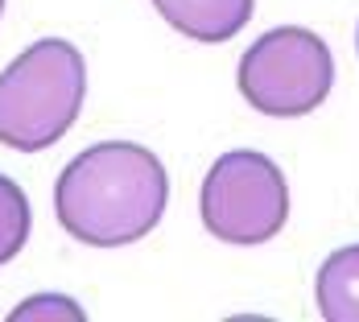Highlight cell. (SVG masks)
<instances>
[{
	"label": "cell",
	"instance_id": "6da1fadb",
	"mask_svg": "<svg viewBox=\"0 0 359 322\" xmlns=\"http://www.w3.org/2000/svg\"><path fill=\"white\" fill-rule=\"evenodd\" d=\"M170 203L161 157L133 141H100L58 174L54 215L87 248H124L144 240Z\"/></svg>",
	"mask_w": 359,
	"mask_h": 322
},
{
	"label": "cell",
	"instance_id": "7a4b0ae2",
	"mask_svg": "<svg viewBox=\"0 0 359 322\" xmlns=\"http://www.w3.org/2000/svg\"><path fill=\"white\" fill-rule=\"evenodd\" d=\"M87 100V62L79 46L41 37L0 71V145L41 153L67 137Z\"/></svg>",
	"mask_w": 359,
	"mask_h": 322
},
{
	"label": "cell",
	"instance_id": "3957f363",
	"mask_svg": "<svg viewBox=\"0 0 359 322\" xmlns=\"http://www.w3.org/2000/svg\"><path fill=\"white\" fill-rule=\"evenodd\" d=\"M203 227L223 244H264L289 219V182L281 166L256 149L223 153L203 178Z\"/></svg>",
	"mask_w": 359,
	"mask_h": 322
},
{
	"label": "cell",
	"instance_id": "277c9868",
	"mask_svg": "<svg viewBox=\"0 0 359 322\" xmlns=\"http://www.w3.org/2000/svg\"><path fill=\"white\" fill-rule=\"evenodd\" d=\"M240 95L264 116H306L326 104L334 87V58L310 29L281 25L260 34L240 58Z\"/></svg>",
	"mask_w": 359,
	"mask_h": 322
},
{
	"label": "cell",
	"instance_id": "5b68a950",
	"mask_svg": "<svg viewBox=\"0 0 359 322\" xmlns=\"http://www.w3.org/2000/svg\"><path fill=\"white\" fill-rule=\"evenodd\" d=\"M153 4L165 17V25L203 46L231 41L252 21L256 8V0H153Z\"/></svg>",
	"mask_w": 359,
	"mask_h": 322
},
{
	"label": "cell",
	"instance_id": "8992f818",
	"mask_svg": "<svg viewBox=\"0 0 359 322\" xmlns=\"http://www.w3.org/2000/svg\"><path fill=\"white\" fill-rule=\"evenodd\" d=\"M314 297L326 322H359V244L326 256L314 281Z\"/></svg>",
	"mask_w": 359,
	"mask_h": 322
},
{
	"label": "cell",
	"instance_id": "52a82bcc",
	"mask_svg": "<svg viewBox=\"0 0 359 322\" xmlns=\"http://www.w3.org/2000/svg\"><path fill=\"white\" fill-rule=\"evenodd\" d=\"M34 215H29V199L8 174H0V264H8L13 256H21L25 240H29Z\"/></svg>",
	"mask_w": 359,
	"mask_h": 322
},
{
	"label": "cell",
	"instance_id": "ba28073f",
	"mask_svg": "<svg viewBox=\"0 0 359 322\" xmlns=\"http://www.w3.org/2000/svg\"><path fill=\"white\" fill-rule=\"evenodd\" d=\"M25 318H71V322H83V310L74 306L71 297L41 293V297L21 302V310H13V322H25Z\"/></svg>",
	"mask_w": 359,
	"mask_h": 322
},
{
	"label": "cell",
	"instance_id": "9c48e42d",
	"mask_svg": "<svg viewBox=\"0 0 359 322\" xmlns=\"http://www.w3.org/2000/svg\"><path fill=\"white\" fill-rule=\"evenodd\" d=\"M355 50H359V29H355Z\"/></svg>",
	"mask_w": 359,
	"mask_h": 322
},
{
	"label": "cell",
	"instance_id": "30bf717a",
	"mask_svg": "<svg viewBox=\"0 0 359 322\" xmlns=\"http://www.w3.org/2000/svg\"><path fill=\"white\" fill-rule=\"evenodd\" d=\"M0 13H4V0H0Z\"/></svg>",
	"mask_w": 359,
	"mask_h": 322
}]
</instances>
